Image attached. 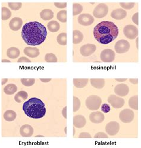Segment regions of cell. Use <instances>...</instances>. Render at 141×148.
Instances as JSON below:
<instances>
[{"label": "cell", "instance_id": "cell-1", "mask_svg": "<svg viewBox=\"0 0 141 148\" xmlns=\"http://www.w3.org/2000/svg\"><path fill=\"white\" fill-rule=\"evenodd\" d=\"M47 36L45 27L38 22L26 23L23 27L22 36L27 45L31 46L38 45L43 43Z\"/></svg>", "mask_w": 141, "mask_h": 148}, {"label": "cell", "instance_id": "cell-2", "mask_svg": "<svg viewBox=\"0 0 141 148\" xmlns=\"http://www.w3.org/2000/svg\"><path fill=\"white\" fill-rule=\"evenodd\" d=\"M118 35V27L112 22H101L97 24L93 29L95 40L102 44H108L114 41Z\"/></svg>", "mask_w": 141, "mask_h": 148}, {"label": "cell", "instance_id": "cell-3", "mask_svg": "<svg viewBox=\"0 0 141 148\" xmlns=\"http://www.w3.org/2000/svg\"><path fill=\"white\" fill-rule=\"evenodd\" d=\"M25 114L31 118L40 119L46 114V108L43 101L36 97H33L26 101L23 105Z\"/></svg>", "mask_w": 141, "mask_h": 148}, {"label": "cell", "instance_id": "cell-4", "mask_svg": "<svg viewBox=\"0 0 141 148\" xmlns=\"http://www.w3.org/2000/svg\"><path fill=\"white\" fill-rule=\"evenodd\" d=\"M102 103L101 99L97 95L89 96L85 101V104L88 109L91 110H98Z\"/></svg>", "mask_w": 141, "mask_h": 148}, {"label": "cell", "instance_id": "cell-5", "mask_svg": "<svg viewBox=\"0 0 141 148\" xmlns=\"http://www.w3.org/2000/svg\"><path fill=\"white\" fill-rule=\"evenodd\" d=\"M108 12V7L107 5L104 3H101L94 8L93 14L96 18H101L106 16Z\"/></svg>", "mask_w": 141, "mask_h": 148}, {"label": "cell", "instance_id": "cell-6", "mask_svg": "<svg viewBox=\"0 0 141 148\" xmlns=\"http://www.w3.org/2000/svg\"><path fill=\"white\" fill-rule=\"evenodd\" d=\"M134 112L132 110L129 109L122 110L119 115V118L120 121L124 123H131L134 120Z\"/></svg>", "mask_w": 141, "mask_h": 148}, {"label": "cell", "instance_id": "cell-7", "mask_svg": "<svg viewBox=\"0 0 141 148\" xmlns=\"http://www.w3.org/2000/svg\"><path fill=\"white\" fill-rule=\"evenodd\" d=\"M123 33L127 38L134 40L138 35V29L136 26L132 25H128L124 27Z\"/></svg>", "mask_w": 141, "mask_h": 148}, {"label": "cell", "instance_id": "cell-8", "mask_svg": "<svg viewBox=\"0 0 141 148\" xmlns=\"http://www.w3.org/2000/svg\"><path fill=\"white\" fill-rule=\"evenodd\" d=\"M130 47V43L125 40H120L115 44V50L119 54L127 52Z\"/></svg>", "mask_w": 141, "mask_h": 148}, {"label": "cell", "instance_id": "cell-9", "mask_svg": "<svg viewBox=\"0 0 141 148\" xmlns=\"http://www.w3.org/2000/svg\"><path fill=\"white\" fill-rule=\"evenodd\" d=\"M116 54L113 50L111 49H105L100 54V58L102 62L105 63H110L115 59Z\"/></svg>", "mask_w": 141, "mask_h": 148}, {"label": "cell", "instance_id": "cell-10", "mask_svg": "<svg viewBox=\"0 0 141 148\" xmlns=\"http://www.w3.org/2000/svg\"><path fill=\"white\" fill-rule=\"evenodd\" d=\"M108 103L114 108L119 109L123 107L125 105V100L120 97L111 95L108 97Z\"/></svg>", "mask_w": 141, "mask_h": 148}, {"label": "cell", "instance_id": "cell-11", "mask_svg": "<svg viewBox=\"0 0 141 148\" xmlns=\"http://www.w3.org/2000/svg\"><path fill=\"white\" fill-rule=\"evenodd\" d=\"M97 50L96 45L92 44H84L80 47V52L83 56H89L92 54Z\"/></svg>", "mask_w": 141, "mask_h": 148}, {"label": "cell", "instance_id": "cell-12", "mask_svg": "<svg viewBox=\"0 0 141 148\" xmlns=\"http://www.w3.org/2000/svg\"><path fill=\"white\" fill-rule=\"evenodd\" d=\"M120 130V125L116 121H111L106 127V131L110 136H114L118 133Z\"/></svg>", "mask_w": 141, "mask_h": 148}, {"label": "cell", "instance_id": "cell-13", "mask_svg": "<svg viewBox=\"0 0 141 148\" xmlns=\"http://www.w3.org/2000/svg\"><path fill=\"white\" fill-rule=\"evenodd\" d=\"M94 22V18L89 14L83 13L80 14L78 17V22L83 26H89Z\"/></svg>", "mask_w": 141, "mask_h": 148}, {"label": "cell", "instance_id": "cell-14", "mask_svg": "<svg viewBox=\"0 0 141 148\" xmlns=\"http://www.w3.org/2000/svg\"><path fill=\"white\" fill-rule=\"evenodd\" d=\"M115 93L121 97H124L127 95L129 92V88L125 84H120L114 88Z\"/></svg>", "mask_w": 141, "mask_h": 148}, {"label": "cell", "instance_id": "cell-15", "mask_svg": "<svg viewBox=\"0 0 141 148\" xmlns=\"http://www.w3.org/2000/svg\"><path fill=\"white\" fill-rule=\"evenodd\" d=\"M104 115L99 111H96L89 115L90 121L94 124H100L104 120Z\"/></svg>", "mask_w": 141, "mask_h": 148}, {"label": "cell", "instance_id": "cell-16", "mask_svg": "<svg viewBox=\"0 0 141 148\" xmlns=\"http://www.w3.org/2000/svg\"><path fill=\"white\" fill-rule=\"evenodd\" d=\"M23 25V21L19 17H14L9 23V27L14 31L19 30Z\"/></svg>", "mask_w": 141, "mask_h": 148}, {"label": "cell", "instance_id": "cell-17", "mask_svg": "<svg viewBox=\"0 0 141 148\" xmlns=\"http://www.w3.org/2000/svg\"><path fill=\"white\" fill-rule=\"evenodd\" d=\"M34 130L32 127L30 125L25 124L22 126L20 129V133L22 137H30L32 136Z\"/></svg>", "mask_w": 141, "mask_h": 148}, {"label": "cell", "instance_id": "cell-18", "mask_svg": "<svg viewBox=\"0 0 141 148\" xmlns=\"http://www.w3.org/2000/svg\"><path fill=\"white\" fill-rule=\"evenodd\" d=\"M127 15V12L124 9L117 8L112 12L111 16L112 18L116 20H121L125 18Z\"/></svg>", "mask_w": 141, "mask_h": 148}, {"label": "cell", "instance_id": "cell-19", "mask_svg": "<svg viewBox=\"0 0 141 148\" xmlns=\"http://www.w3.org/2000/svg\"><path fill=\"white\" fill-rule=\"evenodd\" d=\"M87 123L86 118L82 115H76L73 118V125L78 128H83Z\"/></svg>", "mask_w": 141, "mask_h": 148}, {"label": "cell", "instance_id": "cell-20", "mask_svg": "<svg viewBox=\"0 0 141 148\" xmlns=\"http://www.w3.org/2000/svg\"><path fill=\"white\" fill-rule=\"evenodd\" d=\"M24 53L31 58H35L38 56L40 55V50L38 49L35 47H27L23 50Z\"/></svg>", "mask_w": 141, "mask_h": 148}, {"label": "cell", "instance_id": "cell-21", "mask_svg": "<svg viewBox=\"0 0 141 148\" xmlns=\"http://www.w3.org/2000/svg\"><path fill=\"white\" fill-rule=\"evenodd\" d=\"M90 82L92 86L97 89H101L105 86V80L103 78H92Z\"/></svg>", "mask_w": 141, "mask_h": 148}, {"label": "cell", "instance_id": "cell-22", "mask_svg": "<svg viewBox=\"0 0 141 148\" xmlns=\"http://www.w3.org/2000/svg\"><path fill=\"white\" fill-rule=\"evenodd\" d=\"M40 17L44 21L51 20L54 17V13L50 9H44L40 13Z\"/></svg>", "mask_w": 141, "mask_h": 148}, {"label": "cell", "instance_id": "cell-23", "mask_svg": "<svg viewBox=\"0 0 141 148\" xmlns=\"http://www.w3.org/2000/svg\"><path fill=\"white\" fill-rule=\"evenodd\" d=\"M20 54V50L16 47L9 48L7 50V56L9 58L12 59H14L17 58L18 56H19Z\"/></svg>", "mask_w": 141, "mask_h": 148}, {"label": "cell", "instance_id": "cell-24", "mask_svg": "<svg viewBox=\"0 0 141 148\" xmlns=\"http://www.w3.org/2000/svg\"><path fill=\"white\" fill-rule=\"evenodd\" d=\"M88 81V78H74L73 84L76 87L82 88L87 85Z\"/></svg>", "mask_w": 141, "mask_h": 148}, {"label": "cell", "instance_id": "cell-25", "mask_svg": "<svg viewBox=\"0 0 141 148\" xmlns=\"http://www.w3.org/2000/svg\"><path fill=\"white\" fill-rule=\"evenodd\" d=\"M83 39V34L79 30H74L73 32V42L74 44L80 43Z\"/></svg>", "mask_w": 141, "mask_h": 148}, {"label": "cell", "instance_id": "cell-26", "mask_svg": "<svg viewBox=\"0 0 141 148\" xmlns=\"http://www.w3.org/2000/svg\"><path fill=\"white\" fill-rule=\"evenodd\" d=\"M17 114L14 110H7L4 114V118L7 121H13L16 118Z\"/></svg>", "mask_w": 141, "mask_h": 148}, {"label": "cell", "instance_id": "cell-27", "mask_svg": "<svg viewBox=\"0 0 141 148\" xmlns=\"http://www.w3.org/2000/svg\"><path fill=\"white\" fill-rule=\"evenodd\" d=\"M28 97L27 92L25 91H20L15 95L14 100L17 103H22V101L25 100Z\"/></svg>", "mask_w": 141, "mask_h": 148}, {"label": "cell", "instance_id": "cell-28", "mask_svg": "<svg viewBox=\"0 0 141 148\" xmlns=\"http://www.w3.org/2000/svg\"><path fill=\"white\" fill-rule=\"evenodd\" d=\"M17 91V87L14 84H9L7 86H6L4 88V92L8 95H13Z\"/></svg>", "mask_w": 141, "mask_h": 148}, {"label": "cell", "instance_id": "cell-29", "mask_svg": "<svg viewBox=\"0 0 141 148\" xmlns=\"http://www.w3.org/2000/svg\"><path fill=\"white\" fill-rule=\"evenodd\" d=\"M48 29L50 32H55L59 31L60 29V24L55 21H52L48 23Z\"/></svg>", "mask_w": 141, "mask_h": 148}, {"label": "cell", "instance_id": "cell-30", "mask_svg": "<svg viewBox=\"0 0 141 148\" xmlns=\"http://www.w3.org/2000/svg\"><path fill=\"white\" fill-rule=\"evenodd\" d=\"M129 105L131 108H132L135 110H138L139 108L138 96H134L130 97L129 100Z\"/></svg>", "mask_w": 141, "mask_h": 148}, {"label": "cell", "instance_id": "cell-31", "mask_svg": "<svg viewBox=\"0 0 141 148\" xmlns=\"http://www.w3.org/2000/svg\"><path fill=\"white\" fill-rule=\"evenodd\" d=\"M57 42L61 45H65L67 44V34L61 33L60 34L57 38Z\"/></svg>", "mask_w": 141, "mask_h": 148}, {"label": "cell", "instance_id": "cell-32", "mask_svg": "<svg viewBox=\"0 0 141 148\" xmlns=\"http://www.w3.org/2000/svg\"><path fill=\"white\" fill-rule=\"evenodd\" d=\"M83 6L78 3H73V15L76 16L80 14L83 11Z\"/></svg>", "mask_w": 141, "mask_h": 148}, {"label": "cell", "instance_id": "cell-33", "mask_svg": "<svg viewBox=\"0 0 141 148\" xmlns=\"http://www.w3.org/2000/svg\"><path fill=\"white\" fill-rule=\"evenodd\" d=\"M57 19L65 23L67 22V11L66 10H61L57 14Z\"/></svg>", "mask_w": 141, "mask_h": 148}, {"label": "cell", "instance_id": "cell-34", "mask_svg": "<svg viewBox=\"0 0 141 148\" xmlns=\"http://www.w3.org/2000/svg\"><path fill=\"white\" fill-rule=\"evenodd\" d=\"M12 16V12L7 7L2 8V20L7 21Z\"/></svg>", "mask_w": 141, "mask_h": 148}, {"label": "cell", "instance_id": "cell-35", "mask_svg": "<svg viewBox=\"0 0 141 148\" xmlns=\"http://www.w3.org/2000/svg\"><path fill=\"white\" fill-rule=\"evenodd\" d=\"M45 60L48 63H55L57 62V58L52 53H48L45 55Z\"/></svg>", "mask_w": 141, "mask_h": 148}, {"label": "cell", "instance_id": "cell-36", "mask_svg": "<svg viewBox=\"0 0 141 148\" xmlns=\"http://www.w3.org/2000/svg\"><path fill=\"white\" fill-rule=\"evenodd\" d=\"M22 84L26 87H30L33 86L35 82V79L34 78H22L21 79Z\"/></svg>", "mask_w": 141, "mask_h": 148}, {"label": "cell", "instance_id": "cell-37", "mask_svg": "<svg viewBox=\"0 0 141 148\" xmlns=\"http://www.w3.org/2000/svg\"><path fill=\"white\" fill-rule=\"evenodd\" d=\"M80 100L76 97H73V112H77L80 107Z\"/></svg>", "mask_w": 141, "mask_h": 148}, {"label": "cell", "instance_id": "cell-38", "mask_svg": "<svg viewBox=\"0 0 141 148\" xmlns=\"http://www.w3.org/2000/svg\"><path fill=\"white\" fill-rule=\"evenodd\" d=\"M8 6L13 10H18L22 7V4L21 3H8Z\"/></svg>", "mask_w": 141, "mask_h": 148}, {"label": "cell", "instance_id": "cell-39", "mask_svg": "<svg viewBox=\"0 0 141 148\" xmlns=\"http://www.w3.org/2000/svg\"><path fill=\"white\" fill-rule=\"evenodd\" d=\"M120 6L124 9H131L135 6L134 3H120Z\"/></svg>", "mask_w": 141, "mask_h": 148}, {"label": "cell", "instance_id": "cell-40", "mask_svg": "<svg viewBox=\"0 0 141 148\" xmlns=\"http://www.w3.org/2000/svg\"><path fill=\"white\" fill-rule=\"evenodd\" d=\"M101 110L104 113H108L110 111V107L108 104L104 103L101 106Z\"/></svg>", "mask_w": 141, "mask_h": 148}, {"label": "cell", "instance_id": "cell-41", "mask_svg": "<svg viewBox=\"0 0 141 148\" xmlns=\"http://www.w3.org/2000/svg\"><path fill=\"white\" fill-rule=\"evenodd\" d=\"M108 136L104 132H99L94 136V138H108Z\"/></svg>", "mask_w": 141, "mask_h": 148}, {"label": "cell", "instance_id": "cell-42", "mask_svg": "<svg viewBox=\"0 0 141 148\" xmlns=\"http://www.w3.org/2000/svg\"><path fill=\"white\" fill-rule=\"evenodd\" d=\"M54 5L56 7L59 8H64L67 7L66 3H55Z\"/></svg>", "mask_w": 141, "mask_h": 148}, {"label": "cell", "instance_id": "cell-43", "mask_svg": "<svg viewBox=\"0 0 141 148\" xmlns=\"http://www.w3.org/2000/svg\"><path fill=\"white\" fill-rule=\"evenodd\" d=\"M132 21L137 25H139V13H136L132 16Z\"/></svg>", "mask_w": 141, "mask_h": 148}, {"label": "cell", "instance_id": "cell-44", "mask_svg": "<svg viewBox=\"0 0 141 148\" xmlns=\"http://www.w3.org/2000/svg\"><path fill=\"white\" fill-rule=\"evenodd\" d=\"M17 62H18V63H31V60L27 59V58L22 57L18 59Z\"/></svg>", "mask_w": 141, "mask_h": 148}, {"label": "cell", "instance_id": "cell-45", "mask_svg": "<svg viewBox=\"0 0 141 148\" xmlns=\"http://www.w3.org/2000/svg\"><path fill=\"white\" fill-rule=\"evenodd\" d=\"M79 137V138H91V136L88 133L83 132V133H81L80 134Z\"/></svg>", "mask_w": 141, "mask_h": 148}, {"label": "cell", "instance_id": "cell-46", "mask_svg": "<svg viewBox=\"0 0 141 148\" xmlns=\"http://www.w3.org/2000/svg\"><path fill=\"white\" fill-rule=\"evenodd\" d=\"M66 111H67V106H65V107L63 109L61 113H62V115H63V117H64V118H65V119L67 118V112H66Z\"/></svg>", "mask_w": 141, "mask_h": 148}, {"label": "cell", "instance_id": "cell-47", "mask_svg": "<svg viewBox=\"0 0 141 148\" xmlns=\"http://www.w3.org/2000/svg\"><path fill=\"white\" fill-rule=\"evenodd\" d=\"M129 81L131 83H132L134 84H137L138 83V79L136 78V79H133V78H130L129 79Z\"/></svg>", "mask_w": 141, "mask_h": 148}, {"label": "cell", "instance_id": "cell-48", "mask_svg": "<svg viewBox=\"0 0 141 148\" xmlns=\"http://www.w3.org/2000/svg\"><path fill=\"white\" fill-rule=\"evenodd\" d=\"M40 79L42 82H48L51 81V78H40Z\"/></svg>", "mask_w": 141, "mask_h": 148}, {"label": "cell", "instance_id": "cell-49", "mask_svg": "<svg viewBox=\"0 0 141 148\" xmlns=\"http://www.w3.org/2000/svg\"><path fill=\"white\" fill-rule=\"evenodd\" d=\"M115 79L119 82H124V81H126L127 79V78H116Z\"/></svg>", "mask_w": 141, "mask_h": 148}, {"label": "cell", "instance_id": "cell-50", "mask_svg": "<svg viewBox=\"0 0 141 148\" xmlns=\"http://www.w3.org/2000/svg\"><path fill=\"white\" fill-rule=\"evenodd\" d=\"M8 81V79L7 78H3L2 79V85H4L5 83Z\"/></svg>", "mask_w": 141, "mask_h": 148}, {"label": "cell", "instance_id": "cell-51", "mask_svg": "<svg viewBox=\"0 0 141 148\" xmlns=\"http://www.w3.org/2000/svg\"><path fill=\"white\" fill-rule=\"evenodd\" d=\"M2 62H3V63H4V62H7V63H10V62H11L10 60H7V59H3L2 60Z\"/></svg>", "mask_w": 141, "mask_h": 148}, {"label": "cell", "instance_id": "cell-52", "mask_svg": "<svg viewBox=\"0 0 141 148\" xmlns=\"http://www.w3.org/2000/svg\"><path fill=\"white\" fill-rule=\"evenodd\" d=\"M44 136H42V135H37L36 136V137H44Z\"/></svg>", "mask_w": 141, "mask_h": 148}, {"label": "cell", "instance_id": "cell-53", "mask_svg": "<svg viewBox=\"0 0 141 148\" xmlns=\"http://www.w3.org/2000/svg\"><path fill=\"white\" fill-rule=\"evenodd\" d=\"M74 134H75V129L74 128Z\"/></svg>", "mask_w": 141, "mask_h": 148}]
</instances>
